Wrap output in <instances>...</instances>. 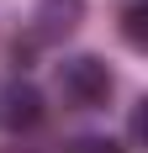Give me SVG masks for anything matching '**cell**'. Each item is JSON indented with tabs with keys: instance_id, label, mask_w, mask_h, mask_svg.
Here are the masks:
<instances>
[{
	"instance_id": "cell-1",
	"label": "cell",
	"mask_w": 148,
	"mask_h": 153,
	"mask_svg": "<svg viewBox=\"0 0 148 153\" xmlns=\"http://www.w3.org/2000/svg\"><path fill=\"white\" fill-rule=\"evenodd\" d=\"M58 90H64L69 106L101 111V106H111V95H117V74L106 69L101 53H69V58L58 63Z\"/></svg>"
},
{
	"instance_id": "cell-2",
	"label": "cell",
	"mask_w": 148,
	"mask_h": 153,
	"mask_svg": "<svg viewBox=\"0 0 148 153\" xmlns=\"http://www.w3.org/2000/svg\"><path fill=\"white\" fill-rule=\"evenodd\" d=\"M43 116H48V100H43V90H37L32 79H5V85H0V132L21 137V132H32Z\"/></svg>"
},
{
	"instance_id": "cell-3",
	"label": "cell",
	"mask_w": 148,
	"mask_h": 153,
	"mask_svg": "<svg viewBox=\"0 0 148 153\" xmlns=\"http://www.w3.org/2000/svg\"><path fill=\"white\" fill-rule=\"evenodd\" d=\"M85 21V0H37V11L27 21V37L37 48H58L64 37H74Z\"/></svg>"
},
{
	"instance_id": "cell-4",
	"label": "cell",
	"mask_w": 148,
	"mask_h": 153,
	"mask_svg": "<svg viewBox=\"0 0 148 153\" xmlns=\"http://www.w3.org/2000/svg\"><path fill=\"white\" fill-rule=\"evenodd\" d=\"M122 37L132 48H148V0H132V5L122 11Z\"/></svg>"
},
{
	"instance_id": "cell-5",
	"label": "cell",
	"mask_w": 148,
	"mask_h": 153,
	"mask_svg": "<svg viewBox=\"0 0 148 153\" xmlns=\"http://www.w3.org/2000/svg\"><path fill=\"white\" fill-rule=\"evenodd\" d=\"M64 153H127L122 137H106V132H79V137L64 143Z\"/></svg>"
},
{
	"instance_id": "cell-6",
	"label": "cell",
	"mask_w": 148,
	"mask_h": 153,
	"mask_svg": "<svg viewBox=\"0 0 148 153\" xmlns=\"http://www.w3.org/2000/svg\"><path fill=\"white\" fill-rule=\"evenodd\" d=\"M5 153H32V148H5Z\"/></svg>"
}]
</instances>
